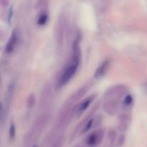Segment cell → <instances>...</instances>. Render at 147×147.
<instances>
[{"label":"cell","mask_w":147,"mask_h":147,"mask_svg":"<svg viewBox=\"0 0 147 147\" xmlns=\"http://www.w3.org/2000/svg\"><path fill=\"white\" fill-rule=\"evenodd\" d=\"M80 64V47L78 45V42L75 41L73 45V56L70 64L65 68L64 71L62 73L61 76L59 78L57 85V87L60 88L65 86L70 79L73 77L76 73Z\"/></svg>","instance_id":"cell-1"},{"label":"cell","mask_w":147,"mask_h":147,"mask_svg":"<svg viewBox=\"0 0 147 147\" xmlns=\"http://www.w3.org/2000/svg\"><path fill=\"white\" fill-rule=\"evenodd\" d=\"M103 133L101 131H95L90 134L86 139V143L88 146H96L101 141Z\"/></svg>","instance_id":"cell-2"},{"label":"cell","mask_w":147,"mask_h":147,"mask_svg":"<svg viewBox=\"0 0 147 147\" xmlns=\"http://www.w3.org/2000/svg\"><path fill=\"white\" fill-rule=\"evenodd\" d=\"M109 66H110V60H106L96 70L94 74V78H96L97 79L101 78L103 76H105V74L107 72L108 69H109Z\"/></svg>","instance_id":"cell-3"},{"label":"cell","mask_w":147,"mask_h":147,"mask_svg":"<svg viewBox=\"0 0 147 147\" xmlns=\"http://www.w3.org/2000/svg\"><path fill=\"white\" fill-rule=\"evenodd\" d=\"M17 32L15 30H14L12 32V34L10 36L9 40L7 42V44L5 47V52L7 53H12L13 50H14V47H15L16 44H17Z\"/></svg>","instance_id":"cell-4"},{"label":"cell","mask_w":147,"mask_h":147,"mask_svg":"<svg viewBox=\"0 0 147 147\" xmlns=\"http://www.w3.org/2000/svg\"><path fill=\"white\" fill-rule=\"evenodd\" d=\"M93 98L94 97H92V96L88 98H86V100H83V101L82 102V103H80L78 106V108H77L78 114L80 115L81 113H83V112L86 110V109H88V107L90 106V103L92 102V100H93Z\"/></svg>","instance_id":"cell-5"},{"label":"cell","mask_w":147,"mask_h":147,"mask_svg":"<svg viewBox=\"0 0 147 147\" xmlns=\"http://www.w3.org/2000/svg\"><path fill=\"white\" fill-rule=\"evenodd\" d=\"M47 20H48V16L47 14L44 13V14H42L39 17L38 20H37V24L40 26L45 25L47 22Z\"/></svg>","instance_id":"cell-6"},{"label":"cell","mask_w":147,"mask_h":147,"mask_svg":"<svg viewBox=\"0 0 147 147\" xmlns=\"http://www.w3.org/2000/svg\"><path fill=\"white\" fill-rule=\"evenodd\" d=\"M93 123H94V119H90V120L86 123V126H84V128L83 129V131H82V133H86V131L90 130L91 128H93Z\"/></svg>","instance_id":"cell-7"},{"label":"cell","mask_w":147,"mask_h":147,"mask_svg":"<svg viewBox=\"0 0 147 147\" xmlns=\"http://www.w3.org/2000/svg\"><path fill=\"white\" fill-rule=\"evenodd\" d=\"M133 103V97L131 95H128L123 100V105L125 106H130Z\"/></svg>","instance_id":"cell-8"},{"label":"cell","mask_w":147,"mask_h":147,"mask_svg":"<svg viewBox=\"0 0 147 147\" xmlns=\"http://www.w3.org/2000/svg\"><path fill=\"white\" fill-rule=\"evenodd\" d=\"M16 134V129H15V126H14V123H11L9 127V136L11 139H14V136Z\"/></svg>","instance_id":"cell-9"},{"label":"cell","mask_w":147,"mask_h":147,"mask_svg":"<svg viewBox=\"0 0 147 147\" xmlns=\"http://www.w3.org/2000/svg\"><path fill=\"white\" fill-rule=\"evenodd\" d=\"M12 15H13V9L12 7H10L9 10V13H8V22L9 24H11V18H12Z\"/></svg>","instance_id":"cell-10"},{"label":"cell","mask_w":147,"mask_h":147,"mask_svg":"<svg viewBox=\"0 0 147 147\" xmlns=\"http://www.w3.org/2000/svg\"><path fill=\"white\" fill-rule=\"evenodd\" d=\"M27 103H28L29 106H32L33 104L34 103V98L32 96H30V97H29V99H28V101H27Z\"/></svg>","instance_id":"cell-11"}]
</instances>
